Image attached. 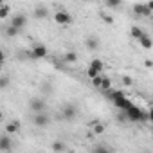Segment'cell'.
I'll list each match as a JSON object with an SVG mask.
<instances>
[{
	"label": "cell",
	"mask_w": 153,
	"mask_h": 153,
	"mask_svg": "<svg viewBox=\"0 0 153 153\" xmlns=\"http://www.w3.org/2000/svg\"><path fill=\"white\" fill-rule=\"evenodd\" d=\"M108 97L112 99V103H114L121 112H126V110H130V108L133 106V103L124 96L123 90H110V92H108Z\"/></svg>",
	"instance_id": "cell-1"
},
{
	"label": "cell",
	"mask_w": 153,
	"mask_h": 153,
	"mask_svg": "<svg viewBox=\"0 0 153 153\" xmlns=\"http://www.w3.org/2000/svg\"><path fill=\"white\" fill-rule=\"evenodd\" d=\"M126 114V117H128V121H131V123H142V121H148V112H142L139 106H131L130 110H126L124 112Z\"/></svg>",
	"instance_id": "cell-2"
},
{
	"label": "cell",
	"mask_w": 153,
	"mask_h": 153,
	"mask_svg": "<svg viewBox=\"0 0 153 153\" xmlns=\"http://www.w3.org/2000/svg\"><path fill=\"white\" fill-rule=\"evenodd\" d=\"M54 22H56V24H59V25H68V24L72 22V15H70L68 11L59 9V11H56V13H54Z\"/></svg>",
	"instance_id": "cell-3"
},
{
	"label": "cell",
	"mask_w": 153,
	"mask_h": 153,
	"mask_svg": "<svg viewBox=\"0 0 153 153\" xmlns=\"http://www.w3.org/2000/svg\"><path fill=\"white\" fill-rule=\"evenodd\" d=\"M76 117H78V108H76L74 105H65L63 106V110H61V119H65V121H74Z\"/></svg>",
	"instance_id": "cell-4"
},
{
	"label": "cell",
	"mask_w": 153,
	"mask_h": 153,
	"mask_svg": "<svg viewBox=\"0 0 153 153\" xmlns=\"http://www.w3.org/2000/svg\"><path fill=\"white\" fill-rule=\"evenodd\" d=\"M31 59H42V58H47V47L43 43H36L33 47V51L29 52Z\"/></svg>",
	"instance_id": "cell-5"
},
{
	"label": "cell",
	"mask_w": 153,
	"mask_h": 153,
	"mask_svg": "<svg viewBox=\"0 0 153 153\" xmlns=\"http://www.w3.org/2000/svg\"><path fill=\"white\" fill-rule=\"evenodd\" d=\"M29 108H31L34 114H42V112H45V108H47V103H45V99L34 97V99H31V101H29Z\"/></svg>",
	"instance_id": "cell-6"
},
{
	"label": "cell",
	"mask_w": 153,
	"mask_h": 153,
	"mask_svg": "<svg viewBox=\"0 0 153 153\" xmlns=\"http://www.w3.org/2000/svg\"><path fill=\"white\" fill-rule=\"evenodd\" d=\"M33 123H34L38 128H45V126H49V123H51V117H49V114H47V112L34 114V117H33Z\"/></svg>",
	"instance_id": "cell-7"
},
{
	"label": "cell",
	"mask_w": 153,
	"mask_h": 153,
	"mask_svg": "<svg viewBox=\"0 0 153 153\" xmlns=\"http://www.w3.org/2000/svg\"><path fill=\"white\" fill-rule=\"evenodd\" d=\"M11 25L15 27V29H24L25 25H27V16L25 15H15L13 18H11Z\"/></svg>",
	"instance_id": "cell-8"
},
{
	"label": "cell",
	"mask_w": 153,
	"mask_h": 153,
	"mask_svg": "<svg viewBox=\"0 0 153 153\" xmlns=\"http://www.w3.org/2000/svg\"><path fill=\"white\" fill-rule=\"evenodd\" d=\"M133 13L139 15V16H151L153 13L149 11L148 4H133Z\"/></svg>",
	"instance_id": "cell-9"
},
{
	"label": "cell",
	"mask_w": 153,
	"mask_h": 153,
	"mask_svg": "<svg viewBox=\"0 0 153 153\" xmlns=\"http://www.w3.org/2000/svg\"><path fill=\"white\" fill-rule=\"evenodd\" d=\"M4 130H6V133H7V135L18 133V131H20V123H18V121H11V123H7V124H6V128H4Z\"/></svg>",
	"instance_id": "cell-10"
},
{
	"label": "cell",
	"mask_w": 153,
	"mask_h": 153,
	"mask_svg": "<svg viewBox=\"0 0 153 153\" xmlns=\"http://www.w3.org/2000/svg\"><path fill=\"white\" fill-rule=\"evenodd\" d=\"M11 139H9V135L7 133H4L2 137H0V149H2V151H9L11 149Z\"/></svg>",
	"instance_id": "cell-11"
},
{
	"label": "cell",
	"mask_w": 153,
	"mask_h": 153,
	"mask_svg": "<svg viewBox=\"0 0 153 153\" xmlns=\"http://www.w3.org/2000/svg\"><path fill=\"white\" fill-rule=\"evenodd\" d=\"M144 34H146V33H144V29H140V27H137V25L130 27V36H131V38H135V40H140Z\"/></svg>",
	"instance_id": "cell-12"
},
{
	"label": "cell",
	"mask_w": 153,
	"mask_h": 153,
	"mask_svg": "<svg viewBox=\"0 0 153 153\" xmlns=\"http://www.w3.org/2000/svg\"><path fill=\"white\" fill-rule=\"evenodd\" d=\"M85 43H87V47H88L90 51H97V49H99V40H97L96 36L87 38V40H85Z\"/></svg>",
	"instance_id": "cell-13"
},
{
	"label": "cell",
	"mask_w": 153,
	"mask_h": 153,
	"mask_svg": "<svg viewBox=\"0 0 153 153\" xmlns=\"http://www.w3.org/2000/svg\"><path fill=\"white\" fill-rule=\"evenodd\" d=\"M47 7L45 6H36L34 7V18H45L47 16Z\"/></svg>",
	"instance_id": "cell-14"
},
{
	"label": "cell",
	"mask_w": 153,
	"mask_h": 153,
	"mask_svg": "<svg viewBox=\"0 0 153 153\" xmlns=\"http://www.w3.org/2000/svg\"><path fill=\"white\" fill-rule=\"evenodd\" d=\"M139 43H140V47H142V49H151V47H153V40H151L148 34H144V36L139 40Z\"/></svg>",
	"instance_id": "cell-15"
},
{
	"label": "cell",
	"mask_w": 153,
	"mask_h": 153,
	"mask_svg": "<svg viewBox=\"0 0 153 153\" xmlns=\"http://www.w3.org/2000/svg\"><path fill=\"white\" fill-rule=\"evenodd\" d=\"M88 67H92L94 70H97V72L101 74V72H103V68H105V63H103L101 59H97V58H96V59H92V61H90V65H88Z\"/></svg>",
	"instance_id": "cell-16"
},
{
	"label": "cell",
	"mask_w": 153,
	"mask_h": 153,
	"mask_svg": "<svg viewBox=\"0 0 153 153\" xmlns=\"http://www.w3.org/2000/svg\"><path fill=\"white\" fill-rule=\"evenodd\" d=\"M9 13H11V7H9V4H0V18H7L9 16Z\"/></svg>",
	"instance_id": "cell-17"
},
{
	"label": "cell",
	"mask_w": 153,
	"mask_h": 153,
	"mask_svg": "<svg viewBox=\"0 0 153 153\" xmlns=\"http://www.w3.org/2000/svg\"><path fill=\"white\" fill-rule=\"evenodd\" d=\"M101 90H105V92H110V90H112V79H110V78H103V81H101Z\"/></svg>",
	"instance_id": "cell-18"
},
{
	"label": "cell",
	"mask_w": 153,
	"mask_h": 153,
	"mask_svg": "<svg viewBox=\"0 0 153 153\" xmlns=\"http://www.w3.org/2000/svg\"><path fill=\"white\" fill-rule=\"evenodd\" d=\"M52 151H54V153H61V151H65V144H63L61 140H54V142H52Z\"/></svg>",
	"instance_id": "cell-19"
},
{
	"label": "cell",
	"mask_w": 153,
	"mask_h": 153,
	"mask_svg": "<svg viewBox=\"0 0 153 153\" xmlns=\"http://www.w3.org/2000/svg\"><path fill=\"white\" fill-rule=\"evenodd\" d=\"M76 59H78V54H76V52H67V54L63 56V61H65V63H74Z\"/></svg>",
	"instance_id": "cell-20"
},
{
	"label": "cell",
	"mask_w": 153,
	"mask_h": 153,
	"mask_svg": "<svg viewBox=\"0 0 153 153\" xmlns=\"http://www.w3.org/2000/svg\"><path fill=\"white\" fill-rule=\"evenodd\" d=\"M92 153H112V149L108 148V146H105V144H99V146H96L94 148V151Z\"/></svg>",
	"instance_id": "cell-21"
},
{
	"label": "cell",
	"mask_w": 153,
	"mask_h": 153,
	"mask_svg": "<svg viewBox=\"0 0 153 153\" xmlns=\"http://www.w3.org/2000/svg\"><path fill=\"white\" fill-rule=\"evenodd\" d=\"M97 76H101L97 70H94L92 67H87V78H90V79H96Z\"/></svg>",
	"instance_id": "cell-22"
},
{
	"label": "cell",
	"mask_w": 153,
	"mask_h": 153,
	"mask_svg": "<svg viewBox=\"0 0 153 153\" xmlns=\"http://www.w3.org/2000/svg\"><path fill=\"white\" fill-rule=\"evenodd\" d=\"M92 131H94L96 135H101V133L105 131V124H103V123H96L94 128H92Z\"/></svg>",
	"instance_id": "cell-23"
},
{
	"label": "cell",
	"mask_w": 153,
	"mask_h": 153,
	"mask_svg": "<svg viewBox=\"0 0 153 153\" xmlns=\"http://www.w3.org/2000/svg\"><path fill=\"white\" fill-rule=\"evenodd\" d=\"M18 33H20V31H18V29H15L13 25H9V27H6V34H7V36H11V38H13V36H16Z\"/></svg>",
	"instance_id": "cell-24"
},
{
	"label": "cell",
	"mask_w": 153,
	"mask_h": 153,
	"mask_svg": "<svg viewBox=\"0 0 153 153\" xmlns=\"http://www.w3.org/2000/svg\"><path fill=\"white\" fill-rule=\"evenodd\" d=\"M105 6H106V7L115 9V7H119V6H121V2H119V0H108V2H105Z\"/></svg>",
	"instance_id": "cell-25"
},
{
	"label": "cell",
	"mask_w": 153,
	"mask_h": 153,
	"mask_svg": "<svg viewBox=\"0 0 153 153\" xmlns=\"http://www.w3.org/2000/svg\"><path fill=\"white\" fill-rule=\"evenodd\" d=\"M7 85H9V78H7V76H2V78H0V87L7 88Z\"/></svg>",
	"instance_id": "cell-26"
},
{
	"label": "cell",
	"mask_w": 153,
	"mask_h": 153,
	"mask_svg": "<svg viewBox=\"0 0 153 153\" xmlns=\"http://www.w3.org/2000/svg\"><path fill=\"white\" fill-rule=\"evenodd\" d=\"M101 81H103V76H97L96 79H92V85H94L96 88H101Z\"/></svg>",
	"instance_id": "cell-27"
},
{
	"label": "cell",
	"mask_w": 153,
	"mask_h": 153,
	"mask_svg": "<svg viewBox=\"0 0 153 153\" xmlns=\"http://www.w3.org/2000/svg\"><path fill=\"white\" fill-rule=\"evenodd\" d=\"M101 20L106 22V24H114V18H112L110 15H101Z\"/></svg>",
	"instance_id": "cell-28"
},
{
	"label": "cell",
	"mask_w": 153,
	"mask_h": 153,
	"mask_svg": "<svg viewBox=\"0 0 153 153\" xmlns=\"http://www.w3.org/2000/svg\"><path fill=\"white\" fill-rule=\"evenodd\" d=\"M123 83H124L126 87H130V85H131L133 81H131V78H130V76H124V78H123Z\"/></svg>",
	"instance_id": "cell-29"
},
{
	"label": "cell",
	"mask_w": 153,
	"mask_h": 153,
	"mask_svg": "<svg viewBox=\"0 0 153 153\" xmlns=\"http://www.w3.org/2000/svg\"><path fill=\"white\" fill-rule=\"evenodd\" d=\"M117 119H119V123H124V121H128V117H126V114H124V112H121V114L117 115Z\"/></svg>",
	"instance_id": "cell-30"
},
{
	"label": "cell",
	"mask_w": 153,
	"mask_h": 153,
	"mask_svg": "<svg viewBox=\"0 0 153 153\" xmlns=\"http://www.w3.org/2000/svg\"><path fill=\"white\" fill-rule=\"evenodd\" d=\"M148 121H151V123H153V108L148 112Z\"/></svg>",
	"instance_id": "cell-31"
},
{
	"label": "cell",
	"mask_w": 153,
	"mask_h": 153,
	"mask_svg": "<svg viewBox=\"0 0 153 153\" xmlns=\"http://www.w3.org/2000/svg\"><path fill=\"white\" fill-rule=\"evenodd\" d=\"M146 4H148V7H149V11L153 13V2H146Z\"/></svg>",
	"instance_id": "cell-32"
},
{
	"label": "cell",
	"mask_w": 153,
	"mask_h": 153,
	"mask_svg": "<svg viewBox=\"0 0 153 153\" xmlns=\"http://www.w3.org/2000/svg\"><path fill=\"white\" fill-rule=\"evenodd\" d=\"M151 131H153V128H151Z\"/></svg>",
	"instance_id": "cell-33"
}]
</instances>
